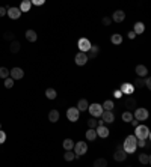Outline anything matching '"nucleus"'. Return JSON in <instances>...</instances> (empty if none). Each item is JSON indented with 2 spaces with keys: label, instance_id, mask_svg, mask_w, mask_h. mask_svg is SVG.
Listing matches in <instances>:
<instances>
[{
  "label": "nucleus",
  "instance_id": "f257e3e1",
  "mask_svg": "<svg viewBox=\"0 0 151 167\" xmlns=\"http://www.w3.org/2000/svg\"><path fill=\"white\" fill-rule=\"evenodd\" d=\"M136 142H138V139L135 137V134H130L126 137V140H124V143H122V149L127 152V154H133L135 151H136Z\"/></svg>",
  "mask_w": 151,
  "mask_h": 167
},
{
  "label": "nucleus",
  "instance_id": "f03ea898",
  "mask_svg": "<svg viewBox=\"0 0 151 167\" xmlns=\"http://www.w3.org/2000/svg\"><path fill=\"white\" fill-rule=\"evenodd\" d=\"M135 137L136 139H145V140H150V130L147 125H136L135 126Z\"/></svg>",
  "mask_w": 151,
  "mask_h": 167
},
{
  "label": "nucleus",
  "instance_id": "7ed1b4c3",
  "mask_svg": "<svg viewBox=\"0 0 151 167\" xmlns=\"http://www.w3.org/2000/svg\"><path fill=\"white\" fill-rule=\"evenodd\" d=\"M73 149H74L76 158H80L82 155H85L88 152V145L85 142H77V143H74V148Z\"/></svg>",
  "mask_w": 151,
  "mask_h": 167
},
{
  "label": "nucleus",
  "instance_id": "20e7f679",
  "mask_svg": "<svg viewBox=\"0 0 151 167\" xmlns=\"http://www.w3.org/2000/svg\"><path fill=\"white\" fill-rule=\"evenodd\" d=\"M88 111L91 113V116H92V118H100V116H101V113H103V107H101V104L94 102V104H91V105L88 107Z\"/></svg>",
  "mask_w": 151,
  "mask_h": 167
},
{
  "label": "nucleus",
  "instance_id": "39448f33",
  "mask_svg": "<svg viewBox=\"0 0 151 167\" xmlns=\"http://www.w3.org/2000/svg\"><path fill=\"white\" fill-rule=\"evenodd\" d=\"M148 116H150V113L147 109H135V113H133V118L136 119V121H145V119H148Z\"/></svg>",
  "mask_w": 151,
  "mask_h": 167
},
{
  "label": "nucleus",
  "instance_id": "423d86ee",
  "mask_svg": "<svg viewBox=\"0 0 151 167\" xmlns=\"http://www.w3.org/2000/svg\"><path fill=\"white\" fill-rule=\"evenodd\" d=\"M79 118H80V111H79L77 107H70V109L67 110V119H68L70 122L79 121Z\"/></svg>",
  "mask_w": 151,
  "mask_h": 167
},
{
  "label": "nucleus",
  "instance_id": "0eeeda50",
  "mask_svg": "<svg viewBox=\"0 0 151 167\" xmlns=\"http://www.w3.org/2000/svg\"><path fill=\"white\" fill-rule=\"evenodd\" d=\"M74 60H76V65H79V66H83V65H86L88 63V60H89V57L86 53H83V51H79L76 57H74Z\"/></svg>",
  "mask_w": 151,
  "mask_h": 167
},
{
  "label": "nucleus",
  "instance_id": "6e6552de",
  "mask_svg": "<svg viewBox=\"0 0 151 167\" xmlns=\"http://www.w3.org/2000/svg\"><path fill=\"white\" fill-rule=\"evenodd\" d=\"M95 133H97V137L106 139V137H109V133H110V131H109V128L103 123V125H97V126H95Z\"/></svg>",
  "mask_w": 151,
  "mask_h": 167
},
{
  "label": "nucleus",
  "instance_id": "1a4fd4ad",
  "mask_svg": "<svg viewBox=\"0 0 151 167\" xmlns=\"http://www.w3.org/2000/svg\"><path fill=\"white\" fill-rule=\"evenodd\" d=\"M6 15H8L11 20H18V18L21 17V11H20V8L12 6L9 9H6Z\"/></svg>",
  "mask_w": 151,
  "mask_h": 167
},
{
  "label": "nucleus",
  "instance_id": "9d476101",
  "mask_svg": "<svg viewBox=\"0 0 151 167\" xmlns=\"http://www.w3.org/2000/svg\"><path fill=\"white\" fill-rule=\"evenodd\" d=\"M91 41L89 39H86V38H80L79 39V42H77V47H79V50L80 51H83V53H86L89 48H91Z\"/></svg>",
  "mask_w": 151,
  "mask_h": 167
},
{
  "label": "nucleus",
  "instance_id": "9b49d317",
  "mask_svg": "<svg viewBox=\"0 0 151 167\" xmlns=\"http://www.w3.org/2000/svg\"><path fill=\"white\" fill-rule=\"evenodd\" d=\"M9 75H11L14 80H21V78L24 77V71L21 69V68L15 66V68H12L11 71H9Z\"/></svg>",
  "mask_w": 151,
  "mask_h": 167
},
{
  "label": "nucleus",
  "instance_id": "f8f14e48",
  "mask_svg": "<svg viewBox=\"0 0 151 167\" xmlns=\"http://www.w3.org/2000/svg\"><path fill=\"white\" fill-rule=\"evenodd\" d=\"M101 119L104 121V123H112L115 121V114L112 110H103L101 113Z\"/></svg>",
  "mask_w": 151,
  "mask_h": 167
},
{
  "label": "nucleus",
  "instance_id": "ddd939ff",
  "mask_svg": "<svg viewBox=\"0 0 151 167\" xmlns=\"http://www.w3.org/2000/svg\"><path fill=\"white\" fill-rule=\"evenodd\" d=\"M110 18H112V21H115V23H122L126 20V12L118 9V11L113 12V15H112Z\"/></svg>",
  "mask_w": 151,
  "mask_h": 167
},
{
  "label": "nucleus",
  "instance_id": "4468645a",
  "mask_svg": "<svg viewBox=\"0 0 151 167\" xmlns=\"http://www.w3.org/2000/svg\"><path fill=\"white\" fill-rule=\"evenodd\" d=\"M113 158H115V161H124V160L127 158V152L122 149V146H121V148H118V149L115 151Z\"/></svg>",
  "mask_w": 151,
  "mask_h": 167
},
{
  "label": "nucleus",
  "instance_id": "2eb2a0df",
  "mask_svg": "<svg viewBox=\"0 0 151 167\" xmlns=\"http://www.w3.org/2000/svg\"><path fill=\"white\" fill-rule=\"evenodd\" d=\"M135 72H136V75L138 77H147L148 75V68L145 66V65H138L136 66V69H135Z\"/></svg>",
  "mask_w": 151,
  "mask_h": 167
},
{
  "label": "nucleus",
  "instance_id": "dca6fc26",
  "mask_svg": "<svg viewBox=\"0 0 151 167\" xmlns=\"http://www.w3.org/2000/svg\"><path fill=\"white\" fill-rule=\"evenodd\" d=\"M121 92L122 93H126V95H131L133 92H135V86L133 84H130V83H122L121 84Z\"/></svg>",
  "mask_w": 151,
  "mask_h": 167
},
{
  "label": "nucleus",
  "instance_id": "f3484780",
  "mask_svg": "<svg viewBox=\"0 0 151 167\" xmlns=\"http://www.w3.org/2000/svg\"><path fill=\"white\" fill-rule=\"evenodd\" d=\"M59 118H60V114H59V110L56 109H53V110L48 111V121L51 123H56L59 121Z\"/></svg>",
  "mask_w": 151,
  "mask_h": 167
},
{
  "label": "nucleus",
  "instance_id": "a211bd4d",
  "mask_svg": "<svg viewBox=\"0 0 151 167\" xmlns=\"http://www.w3.org/2000/svg\"><path fill=\"white\" fill-rule=\"evenodd\" d=\"M124 105H126V109H128V110L131 111V110H135V109H136V105H138V104H136V100H135V98H131V96L128 95V98L126 100Z\"/></svg>",
  "mask_w": 151,
  "mask_h": 167
},
{
  "label": "nucleus",
  "instance_id": "6ab92c4d",
  "mask_svg": "<svg viewBox=\"0 0 151 167\" xmlns=\"http://www.w3.org/2000/svg\"><path fill=\"white\" fill-rule=\"evenodd\" d=\"M20 48H21V44L18 42V41H11V44H9V51H11L12 54H17L18 51H20Z\"/></svg>",
  "mask_w": 151,
  "mask_h": 167
},
{
  "label": "nucleus",
  "instance_id": "aec40b11",
  "mask_svg": "<svg viewBox=\"0 0 151 167\" xmlns=\"http://www.w3.org/2000/svg\"><path fill=\"white\" fill-rule=\"evenodd\" d=\"M133 32L136 35H142L144 32H145V24L144 23H140V21H138V23H135V27H133Z\"/></svg>",
  "mask_w": 151,
  "mask_h": 167
},
{
  "label": "nucleus",
  "instance_id": "412c9836",
  "mask_svg": "<svg viewBox=\"0 0 151 167\" xmlns=\"http://www.w3.org/2000/svg\"><path fill=\"white\" fill-rule=\"evenodd\" d=\"M26 39H27L29 42H35L36 39H38V35H36L35 30H32V29H30V30H27V32H26Z\"/></svg>",
  "mask_w": 151,
  "mask_h": 167
},
{
  "label": "nucleus",
  "instance_id": "4be33fe9",
  "mask_svg": "<svg viewBox=\"0 0 151 167\" xmlns=\"http://www.w3.org/2000/svg\"><path fill=\"white\" fill-rule=\"evenodd\" d=\"M30 8H32L30 0H23V2H21V5H20V11H21V12H29V11H30Z\"/></svg>",
  "mask_w": 151,
  "mask_h": 167
},
{
  "label": "nucleus",
  "instance_id": "5701e85b",
  "mask_svg": "<svg viewBox=\"0 0 151 167\" xmlns=\"http://www.w3.org/2000/svg\"><path fill=\"white\" fill-rule=\"evenodd\" d=\"M97 139V133H95V128H89L88 131H86V140H89V142H94Z\"/></svg>",
  "mask_w": 151,
  "mask_h": 167
},
{
  "label": "nucleus",
  "instance_id": "b1692460",
  "mask_svg": "<svg viewBox=\"0 0 151 167\" xmlns=\"http://www.w3.org/2000/svg\"><path fill=\"white\" fill-rule=\"evenodd\" d=\"M88 107H89V102L86 100H79V102H77V109H79V111H85L88 110Z\"/></svg>",
  "mask_w": 151,
  "mask_h": 167
},
{
  "label": "nucleus",
  "instance_id": "393cba45",
  "mask_svg": "<svg viewBox=\"0 0 151 167\" xmlns=\"http://www.w3.org/2000/svg\"><path fill=\"white\" fill-rule=\"evenodd\" d=\"M46 96L48 100H55L58 96V92L53 89V88H48V89H46Z\"/></svg>",
  "mask_w": 151,
  "mask_h": 167
},
{
  "label": "nucleus",
  "instance_id": "a878e982",
  "mask_svg": "<svg viewBox=\"0 0 151 167\" xmlns=\"http://www.w3.org/2000/svg\"><path fill=\"white\" fill-rule=\"evenodd\" d=\"M88 51H89V56L88 57H97L98 56V51H100V47L98 45H91V48Z\"/></svg>",
  "mask_w": 151,
  "mask_h": 167
},
{
  "label": "nucleus",
  "instance_id": "bb28decb",
  "mask_svg": "<svg viewBox=\"0 0 151 167\" xmlns=\"http://www.w3.org/2000/svg\"><path fill=\"white\" fill-rule=\"evenodd\" d=\"M101 107H103V110H113L115 104H113V101L112 100H106L104 102L101 104Z\"/></svg>",
  "mask_w": 151,
  "mask_h": 167
},
{
  "label": "nucleus",
  "instance_id": "cd10ccee",
  "mask_svg": "<svg viewBox=\"0 0 151 167\" xmlns=\"http://www.w3.org/2000/svg\"><path fill=\"white\" fill-rule=\"evenodd\" d=\"M62 146H64V149H65V151H71V149L74 148V142H73L71 139H65V140H64V143H62Z\"/></svg>",
  "mask_w": 151,
  "mask_h": 167
},
{
  "label": "nucleus",
  "instance_id": "c85d7f7f",
  "mask_svg": "<svg viewBox=\"0 0 151 167\" xmlns=\"http://www.w3.org/2000/svg\"><path fill=\"white\" fill-rule=\"evenodd\" d=\"M107 166V160L106 158H97L94 161V167H106Z\"/></svg>",
  "mask_w": 151,
  "mask_h": 167
},
{
  "label": "nucleus",
  "instance_id": "c756f323",
  "mask_svg": "<svg viewBox=\"0 0 151 167\" xmlns=\"http://www.w3.org/2000/svg\"><path fill=\"white\" fill-rule=\"evenodd\" d=\"M139 163H142V164H150L151 156L148 155V154H140L139 155Z\"/></svg>",
  "mask_w": 151,
  "mask_h": 167
},
{
  "label": "nucleus",
  "instance_id": "7c9ffc66",
  "mask_svg": "<svg viewBox=\"0 0 151 167\" xmlns=\"http://www.w3.org/2000/svg\"><path fill=\"white\" fill-rule=\"evenodd\" d=\"M110 41H112V44H115V45H119L121 42H122V36L119 33H115V35H112V38H110Z\"/></svg>",
  "mask_w": 151,
  "mask_h": 167
},
{
  "label": "nucleus",
  "instance_id": "2f4dec72",
  "mask_svg": "<svg viewBox=\"0 0 151 167\" xmlns=\"http://www.w3.org/2000/svg\"><path fill=\"white\" fill-rule=\"evenodd\" d=\"M131 119H135V118H133V113H131L130 110H127V111H124V113H122V121H124V122H130Z\"/></svg>",
  "mask_w": 151,
  "mask_h": 167
},
{
  "label": "nucleus",
  "instance_id": "473e14b6",
  "mask_svg": "<svg viewBox=\"0 0 151 167\" xmlns=\"http://www.w3.org/2000/svg\"><path fill=\"white\" fill-rule=\"evenodd\" d=\"M64 158H65V161H73V160L76 158V154L73 152V149H71V151H67L65 155H64Z\"/></svg>",
  "mask_w": 151,
  "mask_h": 167
},
{
  "label": "nucleus",
  "instance_id": "72a5a7b5",
  "mask_svg": "<svg viewBox=\"0 0 151 167\" xmlns=\"http://www.w3.org/2000/svg\"><path fill=\"white\" fill-rule=\"evenodd\" d=\"M14 81H15V80L12 77H6L5 78V88H6V89H11L12 86H14Z\"/></svg>",
  "mask_w": 151,
  "mask_h": 167
},
{
  "label": "nucleus",
  "instance_id": "f704fd0d",
  "mask_svg": "<svg viewBox=\"0 0 151 167\" xmlns=\"http://www.w3.org/2000/svg\"><path fill=\"white\" fill-rule=\"evenodd\" d=\"M9 77V69L5 66H0V78H6Z\"/></svg>",
  "mask_w": 151,
  "mask_h": 167
},
{
  "label": "nucleus",
  "instance_id": "c9c22d12",
  "mask_svg": "<svg viewBox=\"0 0 151 167\" xmlns=\"http://www.w3.org/2000/svg\"><path fill=\"white\" fill-rule=\"evenodd\" d=\"M133 84H135L136 88H142V86H144V78H142V77H138L136 80H135V83H133Z\"/></svg>",
  "mask_w": 151,
  "mask_h": 167
},
{
  "label": "nucleus",
  "instance_id": "e433bc0d",
  "mask_svg": "<svg viewBox=\"0 0 151 167\" xmlns=\"http://www.w3.org/2000/svg\"><path fill=\"white\" fill-rule=\"evenodd\" d=\"M3 38H5V41H14V33L12 32H5Z\"/></svg>",
  "mask_w": 151,
  "mask_h": 167
},
{
  "label": "nucleus",
  "instance_id": "4c0bfd02",
  "mask_svg": "<svg viewBox=\"0 0 151 167\" xmlns=\"http://www.w3.org/2000/svg\"><path fill=\"white\" fill-rule=\"evenodd\" d=\"M101 23H103L104 26H110V24H112V18H110V17H103Z\"/></svg>",
  "mask_w": 151,
  "mask_h": 167
},
{
  "label": "nucleus",
  "instance_id": "58836bf2",
  "mask_svg": "<svg viewBox=\"0 0 151 167\" xmlns=\"http://www.w3.org/2000/svg\"><path fill=\"white\" fill-rule=\"evenodd\" d=\"M88 126H89V128H95V126H97V121H95V118H91V119L88 121Z\"/></svg>",
  "mask_w": 151,
  "mask_h": 167
},
{
  "label": "nucleus",
  "instance_id": "ea45409f",
  "mask_svg": "<svg viewBox=\"0 0 151 167\" xmlns=\"http://www.w3.org/2000/svg\"><path fill=\"white\" fill-rule=\"evenodd\" d=\"M5 142H6V133L0 130V145H3Z\"/></svg>",
  "mask_w": 151,
  "mask_h": 167
},
{
  "label": "nucleus",
  "instance_id": "a19ab883",
  "mask_svg": "<svg viewBox=\"0 0 151 167\" xmlns=\"http://www.w3.org/2000/svg\"><path fill=\"white\" fill-rule=\"evenodd\" d=\"M30 3L35 5V6H42L46 3V0H30Z\"/></svg>",
  "mask_w": 151,
  "mask_h": 167
},
{
  "label": "nucleus",
  "instance_id": "79ce46f5",
  "mask_svg": "<svg viewBox=\"0 0 151 167\" xmlns=\"http://www.w3.org/2000/svg\"><path fill=\"white\" fill-rule=\"evenodd\" d=\"M113 96H115L116 100L121 98V96H122V92H121V90H115V92H113Z\"/></svg>",
  "mask_w": 151,
  "mask_h": 167
},
{
  "label": "nucleus",
  "instance_id": "37998d69",
  "mask_svg": "<svg viewBox=\"0 0 151 167\" xmlns=\"http://www.w3.org/2000/svg\"><path fill=\"white\" fill-rule=\"evenodd\" d=\"M3 15H6V8L0 6V17H3Z\"/></svg>",
  "mask_w": 151,
  "mask_h": 167
},
{
  "label": "nucleus",
  "instance_id": "c03bdc74",
  "mask_svg": "<svg viewBox=\"0 0 151 167\" xmlns=\"http://www.w3.org/2000/svg\"><path fill=\"white\" fill-rule=\"evenodd\" d=\"M128 38H130V39H135V38H136V33H135L133 30H131V32H128Z\"/></svg>",
  "mask_w": 151,
  "mask_h": 167
},
{
  "label": "nucleus",
  "instance_id": "a18cd8bd",
  "mask_svg": "<svg viewBox=\"0 0 151 167\" xmlns=\"http://www.w3.org/2000/svg\"><path fill=\"white\" fill-rule=\"evenodd\" d=\"M130 122H131V125H133V126H136V125H138V123H139V121H136V119H135V121H133V119H131V121H130Z\"/></svg>",
  "mask_w": 151,
  "mask_h": 167
}]
</instances>
